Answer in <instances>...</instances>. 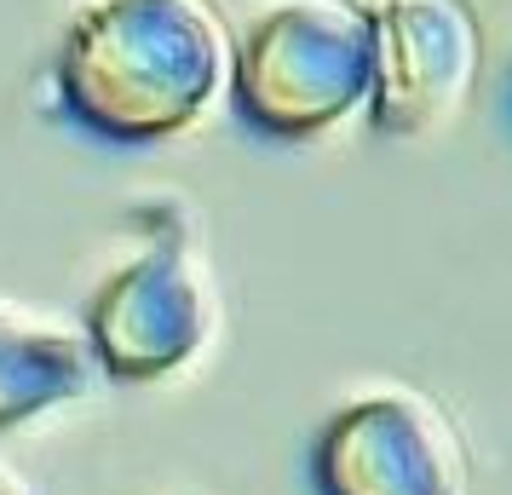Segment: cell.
I'll use <instances>...</instances> for the list:
<instances>
[{"instance_id":"cell-1","label":"cell","mask_w":512,"mask_h":495,"mask_svg":"<svg viewBox=\"0 0 512 495\" xmlns=\"http://www.w3.org/2000/svg\"><path fill=\"white\" fill-rule=\"evenodd\" d=\"M225 35L202 0H87L58 41V104L116 144L173 139L208 110Z\"/></svg>"},{"instance_id":"cell-2","label":"cell","mask_w":512,"mask_h":495,"mask_svg":"<svg viewBox=\"0 0 512 495\" xmlns=\"http://www.w3.org/2000/svg\"><path fill=\"white\" fill-rule=\"evenodd\" d=\"M374 87V24L351 0H271L236 41V110L265 139H311Z\"/></svg>"},{"instance_id":"cell-3","label":"cell","mask_w":512,"mask_h":495,"mask_svg":"<svg viewBox=\"0 0 512 495\" xmlns=\"http://www.w3.org/2000/svg\"><path fill=\"white\" fill-rule=\"evenodd\" d=\"M208 283L167 231L121 260L87 300V346L116 380H162L208 340Z\"/></svg>"},{"instance_id":"cell-4","label":"cell","mask_w":512,"mask_h":495,"mask_svg":"<svg viewBox=\"0 0 512 495\" xmlns=\"http://www.w3.org/2000/svg\"><path fill=\"white\" fill-rule=\"evenodd\" d=\"M317 495H461V438L415 392L346 403L311 444Z\"/></svg>"},{"instance_id":"cell-5","label":"cell","mask_w":512,"mask_h":495,"mask_svg":"<svg viewBox=\"0 0 512 495\" xmlns=\"http://www.w3.org/2000/svg\"><path fill=\"white\" fill-rule=\"evenodd\" d=\"M374 121L397 139L449 127L478 70V29L461 0H374Z\"/></svg>"},{"instance_id":"cell-6","label":"cell","mask_w":512,"mask_h":495,"mask_svg":"<svg viewBox=\"0 0 512 495\" xmlns=\"http://www.w3.org/2000/svg\"><path fill=\"white\" fill-rule=\"evenodd\" d=\"M93 380V346L75 334L0 311V426L35 421L41 409L75 403Z\"/></svg>"},{"instance_id":"cell-7","label":"cell","mask_w":512,"mask_h":495,"mask_svg":"<svg viewBox=\"0 0 512 495\" xmlns=\"http://www.w3.org/2000/svg\"><path fill=\"white\" fill-rule=\"evenodd\" d=\"M0 495H18V490H12V484H6V478H0Z\"/></svg>"}]
</instances>
